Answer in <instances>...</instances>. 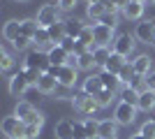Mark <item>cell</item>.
I'll use <instances>...</instances> for the list:
<instances>
[{
	"label": "cell",
	"instance_id": "obj_1",
	"mask_svg": "<svg viewBox=\"0 0 155 139\" xmlns=\"http://www.w3.org/2000/svg\"><path fill=\"white\" fill-rule=\"evenodd\" d=\"M0 130L7 139H26V123L19 118V116H5L2 123H0Z\"/></svg>",
	"mask_w": 155,
	"mask_h": 139
},
{
	"label": "cell",
	"instance_id": "obj_2",
	"mask_svg": "<svg viewBox=\"0 0 155 139\" xmlns=\"http://www.w3.org/2000/svg\"><path fill=\"white\" fill-rule=\"evenodd\" d=\"M72 104H74V109H77L79 114H84V116H93V114L100 111V104H97V100L93 98V95H88V93H84V91L74 93V98H72Z\"/></svg>",
	"mask_w": 155,
	"mask_h": 139
},
{
	"label": "cell",
	"instance_id": "obj_3",
	"mask_svg": "<svg viewBox=\"0 0 155 139\" xmlns=\"http://www.w3.org/2000/svg\"><path fill=\"white\" fill-rule=\"evenodd\" d=\"M23 67H26V70H42V72H46V70L51 67L49 53L42 51V49H30V51L26 53V58H23Z\"/></svg>",
	"mask_w": 155,
	"mask_h": 139
},
{
	"label": "cell",
	"instance_id": "obj_4",
	"mask_svg": "<svg viewBox=\"0 0 155 139\" xmlns=\"http://www.w3.org/2000/svg\"><path fill=\"white\" fill-rule=\"evenodd\" d=\"M35 19H37V23L42 28H49V26H53V23L60 21V7L53 5V2H46V5L39 7V12H37Z\"/></svg>",
	"mask_w": 155,
	"mask_h": 139
},
{
	"label": "cell",
	"instance_id": "obj_5",
	"mask_svg": "<svg viewBox=\"0 0 155 139\" xmlns=\"http://www.w3.org/2000/svg\"><path fill=\"white\" fill-rule=\"evenodd\" d=\"M137 118V107L125 104V102H118L116 109H114V121L118 125H132Z\"/></svg>",
	"mask_w": 155,
	"mask_h": 139
},
{
	"label": "cell",
	"instance_id": "obj_6",
	"mask_svg": "<svg viewBox=\"0 0 155 139\" xmlns=\"http://www.w3.org/2000/svg\"><path fill=\"white\" fill-rule=\"evenodd\" d=\"M134 37L143 44H155V23L150 19H141L134 28Z\"/></svg>",
	"mask_w": 155,
	"mask_h": 139
},
{
	"label": "cell",
	"instance_id": "obj_7",
	"mask_svg": "<svg viewBox=\"0 0 155 139\" xmlns=\"http://www.w3.org/2000/svg\"><path fill=\"white\" fill-rule=\"evenodd\" d=\"M93 30H95V44H97V46H114L116 35H114V28H111V26H104V23H93Z\"/></svg>",
	"mask_w": 155,
	"mask_h": 139
},
{
	"label": "cell",
	"instance_id": "obj_8",
	"mask_svg": "<svg viewBox=\"0 0 155 139\" xmlns=\"http://www.w3.org/2000/svg\"><path fill=\"white\" fill-rule=\"evenodd\" d=\"M134 35H130V33H120V35H116V42H114V46H111V49H114V51L116 53H120V56H125V58H127L130 53L134 51Z\"/></svg>",
	"mask_w": 155,
	"mask_h": 139
},
{
	"label": "cell",
	"instance_id": "obj_9",
	"mask_svg": "<svg viewBox=\"0 0 155 139\" xmlns=\"http://www.w3.org/2000/svg\"><path fill=\"white\" fill-rule=\"evenodd\" d=\"M58 84L60 86H67V88H74L79 81V67L77 65H63L58 70Z\"/></svg>",
	"mask_w": 155,
	"mask_h": 139
},
{
	"label": "cell",
	"instance_id": "obj_10",
	"mask_svg": "<svg viewBox=\"0 0 155 139\" xmlns=\"http://www.w3.org/2000/svg\"><path fill=\"white\" fill-rule=\"evenodd\" d=\"M143 12H146V5H143L141 0H127L120 14H123V19H127V21H141Z\"/></svg>",
	"mask_w": 155,
	"mask_h": 139
},
{
	"label": "cell",
	"instance_id": "obj_11",
	"mask_svg": "<svg viewBox=\"0 0 155 139\" xmlns=\"http://www.w3.org/2000/svg\"><path fill=\"white\" fill-rule=\"evenodd\" d=\"M46 53H49V63H51V65L63 67V65H70L72 63V53H67L60 44H53Z\"/></svg>",
	"mask_w": 155,
	"mask_h": 139
},
{
	"label": "cell",
	"instance_id": "obj_12",
	"mask_svg": "<svg viewBox=\"0 0 155 139\" xmlns=\"http://www.w3.org/2000/svg\"><path fill=\"white\" fill-rule=\"evenodd\" d=\"M97 139H118V123H116L114 118H104V121H100Z\"/></svg>",
	"mask_w": 155,
	"mask_h": 139
},
{
	"label": "cell",
	"instance_id": "obj_13",
	"mask_svg": "<svg viewBox=\"0 0 155 139\" xmlns=\"http://www.w3.org/2000/svg\"><path fill=\"white\" fill-rule=\"evenodd\" d=\"M35 88H37L42 95H53V93H56V88H58V79H56V77H51L49 72H44L42 77H39V81H37V86H35Z\"/></svg>",
	"mask_w": 155,
	"mask_h": 139
},
{
	"label": "cell",
	"instance_id": "obj_14",
	"mask_svg": "<svg viewBox=\"0 0 155 139\" xmlns=\"http://www.w3.org/2000/svg\"><path fill=\"white\" fill-rule=\"evenodd\" d=\"M53 137L56 139H74V121H58L53 125Z\"/></svg>",
	"mask_w": 155,
	"mask_h": 139
},
{
	"label": "cell",
	"instance_id": "obj_15",
	"mask_svg": "<svg viewBox=\"0 0 155 139\" xmlns=\"http://www.w3.org/2000/svg\"><path fill=\"white\" fill-rule=\"evenodd\" d=\"M28 88H30V84H28V79H26V74H23V72L14 74L12 79H9V93H12L14 98H16V95H23Z\"/></svg>",
	"mask_w": 155,
	"mask_h": 139
},
{
	"label": "cell",
	"instance_id": "obj_16",
	"mask_svg": "<svg viewBox=\"0 0 155 139\" xmlns=\"http://www.w3.org/2000/svg\"><path fill=\"white\" fill-rule=\"evenodd\" d=\"M65 23V33H67V37H72V40H79L81 37V33H84V28L88 26V23H84L81 19H77V16H72V19L63 21Z\"/></svg>",
	"mask_w": 155,
	"mask_h": 139
},
{
	"label": "cell",
	"instance_id": "obj_17",
	"mask_svg": "<svg viewBox=\"0 0 155 139\" xmlns=\"http://www.w3.org/2000/svg\"><path fill=\"white\" fill-rule=\"evenodd\" d=\"M102 88H104V84H102V77H100V74H88V77L84 79V86H81V91L95 98V95H97L100 91H102Z\"/></svg>",
	"mask_w": 155,
	"mask_h": 139
},
{
	"label": "cell",
	"instance_id": "obj_18",
	"mask_svg": "<svg viewBox=\"0 0 155 139\" xmlns=\"http://www.w3.org/2000/svg\"><path fill=\"white\" fill-rule=\"evenodd\" d=\"M35 111H37V109H35V104H32L30 100H21V102H16V107H14V116H19L23 123H28Z\"/></svg>",
	"mask_w": 155,
	"mask_h": 139
},
{
	"label": "cell",
	"instance_id": "obj_19",
	"mask_svg": "<svg viewBox=\"0 0 155 139\" xmlns=\"http://www.w3.org/2000/svg\"><path fill=\"white\" fill-rule=\"evenodd\" d=\"M132 65H134V72L137 74H141V77H148L153 70V58L150 56H146V53H141V56H137L134 60H132Z\"/></svg>",
	"mask_w": 155,
	"mask_h": 139
},
{
	"label": "cell",
	"instance_id": "obj_20",
	"mask_svg": "<svg viewBox=\"0 0 155 139\" xmlns=\"http://www.w3.org/2000/svg\"><path fill=\"white\" fill-rule=\"evenodd\" d=\"M19 35H21V21L19 19H12L2 26V37H5L7 42H14Z\"/></svg>",
	"mask_w": 155,
	"mask_h": 139
},
{
	"label": "cell",
	"instance_id": "obj_21",
	"mask_svg": "<svg viewBox=\"0 0 155 139\" xmlns=\"http://www.w3.org/2000/svg\"><path fill=\"white\" fill-rule=\"evenodd\" d=\"M125 56H120V53H111V58H109V63L104 65V72H111V74H120V70L125 67Z\"/></svg>",
	"mask_w": 155,
	"mask_h": 139
},
{
	"label": "cell",
	"instance_id": "obj_22",
	"mask_svg": "<svg viewBox=\"0 0 155 139\" xmlns=\"http://www.w3.org/2000/svg\"><path fill=\"white\" fill-rule=\"evenodd\" d=\"M86 16L91 21H95V23H100V21L107 16V7H104V2L100 0V2H95V5H88L86 7Z\"/></svg>",
	"mask_w": 155,
	"mask_h": 139
},
{
	"label": "cell",
	"instance_id": "obj_23",
	"mask_svg": "<svg viewBox=\"0 0 155 139\" xmlns=\"http://www.w3.org/2000/svg\"><path fill=\"white\" fill-rule=\"evenodd\" d=\"M137 109H141V111H146V114L153 111L155 109V93L148 91V88L139 93V107H137Z\"/></svg>",
	"mask_w": 155,
	"mask_h": 139
},
{
	"label": "cell",
	"instance_id": "obj_24",
	"mask_svg": "<svg viewBox=\"0 0 155 139\" xmlns=\"http://www.w3.org/2000/svg\"><path fill=\"white\" fill-rule=\"evenodd\" d=\"M91 53L95 56V63H97V67H102V70H104V65L109 63L111 53H114V49H111V46H97L95 51H91Z\"/></svg>",
	"mask_w": 155,
	"mask_h": 139
},
{
	"label": "cell",
	"instance_id": "obj_25",
	"mask_svg": "<svg viewBox=\"0 0 155 139\" xmlns=\"http://www.w3.org/2000/svg\"><path fill=\"white\" fill-rule=\"evenodd\" d=\"M77 67H79V70H84V72L95 70V67H97L95 56H93L91 51H86V53H81V56H77Z\"/></svg>",
	"mask_w": 155,
	"mask_h": 139
},
{
	"label": "cell",
	"instance_id": "obj_26",
	"mask_svg": "<svg viewBox=\"0 0 155 139\" xmlns=\"http://www.w3.org/2000/svg\"><path fill=\"white\" fill-rule=\"evenodd\" d=\"M120 102H125V104H132V107H139V91H134V88L130 86H123L120 88Z\"/></svg>",
	"mask_w": 155,
	"mask_h": 139
},
{
	"label": "cell",
	"instance_id": "obj_27",
	"mask_svg": "<svg viewBox=\"0 0 155 139\" xmlns=\"http://www.w3.org/2000/svg\"><path fill=\"white\" fill-rule=\"evenodd\" d=\"M100 77H102V84H104V88H107V91L118 93V88L123 86V84H120V79H118V74H111V72H104V70H102V74H100Z\"/></svg>",
	"mask_w": 155,
	"mask_h": 139
},
{
	"label": "cell",
	"instance_id": "obj_28",
	"mask_svg": "<svg viewBox=\"0 0 155 139\" xmlns=\"http://www.w3.org/2000/svg\"><path fill=\"white\" fill-rule=\"evenodd\" d=\"M46 30H49V35H51V42H53V44H60V42L67 37V33H65V23H63V21H58V23L49 26Z\"/></svg>",
	"mask_w": 155,
	"mask_h": 139
},
{
	"label": "cell",
	"instance_id": "obj_29",
	"mask_svg": "<svg viewBox=\"0 0 155 139\" xmlns=\"http://www.w3.org/2000/svg\"><path fill=\"white\" fill-rule=\"evenodd\" d=\"M32 44H37V49H39V46H49V49H51L53 42H51V35H49V30L39 26V28H37V33H35V37H32Z\"/></svg>",
	"mask_w": 155,
	"mask_h": 139
},
{
	"label": "cell",
	"instance_id": "obj_30",
	"mask_svg": "<svg viewBox=\"0 0 155 139\" xmlns=\"http://www.w3.org/2000/svg\"><path fill=\"white\" fill-rule=\"evenodd\" d=\"M37 28H39V23H37V19H21V35L23 37H35V33H37Z\"/></svg>",
	"mask_w": 155,
	"mask_h": 139
},
{
	"label": "cell",
	"instance_id": "obj_31",
	"mask_svg": "<svg viewBox=\"0 0 155 139\" xmlns=\"http://www.w3.org/2000/svg\"><path fill=\"white\" fill-rule=\"evenodd\" d=\"M97 104H100V109H107V107H111V102L116 100V93L114 91H107V88H102V91L95 95Z\"/></svg>",
	"mask_w": 155,
	"mask_h": 139
},
{
	"label": "cell",
	"instance_id": "obj_32",
	"mask_svg": "<svg viewBox=\"0 0 155 139\" xmlns=\"http://www.w3.org/2000/svg\"><path fill=\"white\" fill-rule=\"evenodd\" d=\"M134 65H132V63H125V67L123 70H120V74H118V79H120V84H123V86H130V81L134 79Z\"/></svg>",
	"mask_w": 155,
	"mask_h": 139
},
{
	"label": "cell",
	"instance_id": "obj_33",
	"mask_svg": "<svg viewBox=\"0 0 155 139\" xmlns=\"http://www.w3.org/2000/svg\"><path fill=\"white\" fill-rule=\"evenodd\" d=\"M84 125H86V132H88V137L91 139H95L97 137V130H100V121H95V118H84Z\"/></svg>",
	"mask_w": 155,
	"mask_h": 139
},
{
	"label": "cell",
	"instance_id": "obj_34",
	"mask_svg": "<svg viewBox=\"0 0 155 139\" xmlns=\"http://www.w3.org/2000/svg\"><path fill=\"white\" fill-rule=\"evenodd\" d=\"M14 65V58H12V53L7 51V49H2V53H0V70L2 72H9V67Z\"/></svg>",
	"mask_w": 155,
	"mask_h": 139
},
{
	"label": "cell",
	"instance_id": "obj_35",
	"mask_svg": "<svg viewBox=\"0 0 155 139\" xmlns=\"http://www.w3.org/2000/svg\"><path fill=\"white\" fill-rule=\"evenodd\" d=\"M23 74H26V79H28V84H30L32 88L37 86V81H39V77H42V70H26V67H23Z\"/></svg>",
	"mask_w": 155,
	"mask_h": 139
},
{
	"label": "cell",
	"instance_id": "obj_36",
	"mask_svg": "<svg viewBox=\"0 0 155 139\" xmlns=\"http://www.w3.org/2000/svg\"><path fill=\"white\" fill-rule=\"evenodd\" d=\"M139 132H141L146 139H155V121H153V118L146 121V123L141 125V130H139Z\"/></svg>",
	"mask_w": 155,
	"mask_h": 139
},
{
	"label": "cell",
	"instance_id": "obj_37",
	"mask_svg": "<svg viewBox=\"0 0 155 139\" xmlns=\"http://www.w3.org/2000/svg\"><path fill=\"white\" fill-rule=\"evenodd\" d=\"M30 44H32V40H30V37H23V35H19V37L12 42V46L16 49V51H23V49H28Z\"/></svg>",
	"mask_w": 155,
	"mask_h": 139
},
{
	"label": "cell",
	"instance_id": "obj_38",
	"mask_svg": "<svg viewBox=\"0 0 155 139\" xmlns=\"http://www.w3.org/2000/svg\"><path fill=\"white\" fill-rule=\"evenodd\" d=\"M74 139H91L88 132H86L84 121H74Z\"/></svg>",
	"mask_w": 155,
	"mask_h": 139
},
{
	"label": "cell",
	"instance_id": "obj_39",
	"mask_svg": "<svg viewBox=\"0 0 155 139\" xmlns=\"http://www.w3.org/2000/svg\"><path fill=\"white\" fill-rule=\"evenodd\" d=\"M130 88H134V91H146V77H141V74H134V79L130 81Z\"/></svg>",
	"mask_w": 155,
	"mask_h": 139
},
{
	"label": "cell",
	"instance_id": "obj_40",
	"mask_svg": "<svg viewBox=\"0 0 155 139\" xmlns=\"http://www.w3.org/2000/svg\"><path fill=\"white\" fill-rule=\"evenodd\" d=\"M77 44H79V40H72V37H65V40L60 42V46H63L67 53H72V56H74V49H77Z\"/></svg>",
	"mask_w": 155,
	"mask_h": 139
},
{
	"label": "cell",
	"instance_id": "obj_41",
	"mask_svg": "<svg viewBox=\"0 0 155 139\" xmlns=\"http://www.w3.org/2000/svg\"><path fill=\"white\" fill-rule=\"evenodd\" d=\"M42 132L39 125H32V123H26V139H37V134Z\"/></svg>",
	"mask_w": 155,
	"mask_h": 139
},
{
	"label": "cell",
	"instance_id": "obj_42",
	"mask_svg": "<svg viewBox=\"0 0 155 139\" xmlns=\"http://www.w3.org/2000/svg\"><path fill=\"white\" fill-rule=\"evenodd\" d=\"M72 88H67V86H60L58 84V88H56V93H53V95H56V98L58 100H67V98H74V95H72Z\"/></svg>",
	"mask_w": 155,
	"mask_h": 139
},
{
	"label": "cell",
	"instance_id": "obj_43",
	"mask_svg": "<svg viewBox=\"0 0 155 139\" xmlns=\"http://www.w3.org/2000/svg\"><path fill=\"white\" fill-rule=\"evenodd\" d=\"M56 2H58L60 12H70V9H74V7H77L79 0H56Z\"/></svg>",
	"mask_w": 155,
	"mask_h": 139
},
{
	"label": "cell",
	"instance_id": "obj_44",
	"mask_svg": "<svg viewBox=\"0 0 155 139\" xmlns=\"http://www.w3.org/2000/svg\"><path fill=\"white\" fill-rule=\"evenodd\" d=\"M116 14H107V16H104L102 21H100V23H104V26H111V28H116Z\"/></svg>",
	"mask_w": 155,
	"mask_h": 139
},
{
	"label": "cell",
	"instance_id": "obj_45",
	"mask_svg": "<svg viewBox=\"0 0 155 139\" xmlns=\"http://www.w3.org/2000/svg\"><path fill=\"white\" fill-rule=\"evenodd\" d=\"M146 88L155 93V70H153V72L148 74V77H146Z\"/></svg>",
	"mask_w": 155,
	"mask_h": 139
},
{
	"label": "cell",
	"instance_id": "obj_46",
	"mask_svg": "<svg viewBox=\"0 0 155 139\" xmlns=\"http://www.w3.org/2000/svg\"><path fill=\"white\" fill-rule=\"evenodd\" d=\"M130 139H146V137H143L141 132H137V134H132V137H130Z\"/></svg>",
	"mask_w": 155,
	"mask_h": 139
},
{
	"label": "cell",
	"instance_id": "obj_47",
	"mask_svg": "<svg viewBox=\"0 0 155 139\" xmlns=\"http://www.w3.org/2000/svg\"><path fill=\"white\" fill-rule=\"evenodd\" d=\"M81 2H86V7H88V5H95V2H100V0H81Z\"/></svg>",
	"mask_w": 155,
	"mask_h": 139
},
{
	"label": "cell",
	"instance_id": "obj_48",
	"mask_svg": "<svg viewBox=\"0 0 155 139\" xmlns=\"http://www.w3.org/2000/svg\"><path fill=\"white\" fill-rule=\"evenodd\" d=\"M143 5H155V0H143Z\"/></svg>",
	"mask_w": 155,
	"mask_h": 139
},
{
	"label": "cell",
	"instance_id": "obj_49",
	"mask_svg": "<svg viewBox=\"0 0 155 139\" xmlns=\"http://www.w3.org/2000/svg\"><path fill=\"white\" fill-rule=\"evenodd\" d=\"M19 2H26V0H19Z\"/></svg>",
	"mask_w": 155,
	"mask_h": 139
},
{
	"label": "cell",
	"instance_id": "obj_50",
	"mask_svg": "<svg viewBox=\"0 0 155 139\" xmlns=\"http://www.w3.org/2000/svg\"><path fill=\"white\" fill-rule=\"evenodd\" d=\"M153 121H155V116H153Z\"/></svg>",
	"mask_w": 155,
	"mask_h": 139
},
{
	"label": "cell",
	"instance_id": "obj_51",
	"mask_svg": "<svg viewBox=\"0 0 155 139\" xmlns=\"http://www.w3.org/2000/svg\"><path fill=\"white\" fill-rule=\"evenodd\" d=\"M5 139H7V137H5Z\"/></svg>",
	"mask_w": 155,
	"mask_h": 139
}]
</instances>
